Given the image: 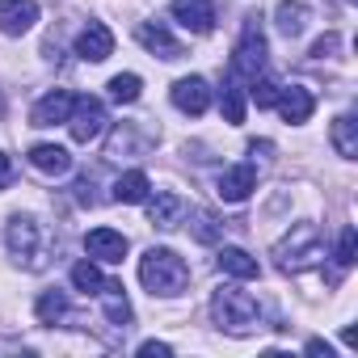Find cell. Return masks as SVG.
<instances>
[{
	"instance_id": "6da1fadb",
	"label": "cell",
	"mask_w": 358,
	"mask_h": 358,
	"mask_svg": "<svg viewBox=\"0 0 358 358\" xmlns=\"http://www.w3.org/2000/svg\"><path fill=\"white\" fill-rule=\"evenodd\" d=\"M211 320H215L224 333H232V337H249V333L262 329V308H257V299H253L249 291H241V287H220V291L211 295Z\"/></svg>"
},
{
	"instance_id": "7a4b0ae2",
	"label": "cell",
	"mask_w": 358,
	"mask_h": 358,
	"mask_svg": "<svg viewBox=\"0 0 358 358\" xmlns=\"http://www.w3.org/2000/svg\"><path fill=\"white\" fill-rule=\"evenodd\" d=\"M139 282L152 295H177V291H186V282H190V266H186V257H177L173 249H148L139 257Z\"/></svg>"
},
{
	"instance_id": "3957f363",
	"label": "cell",
	"mask_w": 358,
	"mask_h": 358,
	"mask_svg": "<svg viewBox=\"0 0 358 358\" xmlns=\"http://www.w3.org/2000/svg\"><path fill=\"white\" fill-rule=\"evenodd\" d=\"M274 257H278V270H287V274L312 270L324 257V241H320L316 224H291V232L274 245Z\"/></svg>"
},
{
	"instance_id": "277c9868",
	"label": "cell",
	"mask_w": 358,
	"mask_h": 358,
	"mask_svg": "<svg viewBox=\"0 0 358 358\" xmlns=\"http://www.w3.org/2000/svg\"><path fill=\"white\" fill-rule=\"evenodd\" d=\"M5 241H9V253H13L26 270H43V266H47L51 241H47V228H43L34 215H13Z\"/></svg>"
},
{
	"instance_id": "5b68a950",
	"label": "cell",
	"mask_w": 358,
	"mask_h": 358,
	"mask_svg": "<svg viewBox=\"0 0 358 358\" xmlns=\"http://www.w3.org/2000/svg\"><path fill=\"white\" fill-rule=\"evenodd\" d=\"M266 34H262V17H245V30H241V43L232 51V76H262L266 72Z\"/></svg>"
},
{
	"instance_id": "8992f818",
	"label": "cell",
	"mask_w": 358,
	"mask_h": 358,
	"mask_svg": "<svg viewBox=\"0 0 358 358\" xmlns=\"http://www.w3.org/2000/svg\"><path fill=\"white\" fill-rule=\"evenodd\" d=\"M106 101L93 97V93H76L72 97V110H68V131L76 143H93L101 131H106Z\"/></svg>"
},
{
	"instance_id": "52a82bcc",
	"label": "cell",
	"mask_w": 358,
	"mask_h": 358,
	"mask_svg": "<svg viewBox=\"0 0 358 358\" xmlns=\"http://www.w3.org/2000/svg\"><path fill=\"white\" fill-rule=\"evenodd\" d=\"M173 106L182 110V114H190V118H199V114H207V106H211V85L203 80V76H182L173 85Z\"/></svg>"
},
{
	"instance_id": "ba28073f",
	"label": "cell",
	"mask_w": 358,
	"mask_h": 358,
	"mask_svg": "<svg viewBox=\"0 0 358 358\" xmlns=\"http://www.w3.org/2000/svg\"><path fill=\"white\" fill-rule=\"evenodd\" d=\"M169 13H173L177 26H186L190 34H211L215 30V9L207 5V0H173Z\"/></svg>"
},
{
	"instance_id": "9c48e42d",
	"label": "cell",
	"mask_w": 358,
	"mask_h": 358,
	"mask_svg": "<svg viewBox=\"0 0 358 358\" xmlns=\"http://www.w3.org/2000/svg\"><path fill=\"white\" fill-rule=\"evenodd\" d=\"M85 249H89V257L93 262H106V266H118L122 257H127V236L122 232H114V228H93L89 236H85Z\"/></svg>"
},
{
	"instance_id": "30bf717a",
	"label": "cell",
	"mask_w": 358,
	"mask_h": 358,
	"mask_svg": "<svg viewBox=\"0 0 358 358\" xmlns=\"http://www.w3.org/2000/svg\"><path fill=\"white\" fill-rule=\"evenodd\" d=\"M76 55H80L85 64H101V59H110V55H114V34H110L101 22H89V26L76 34Z\"/></svg>"
},
{
	"instance_id": "8fae6325",
	"label": "cell",
	"mask_w": 358,
	"mask_h": 358,
	"mask_svg": "<svg viewBox=\"0 0 358 358\" xmlns=\"http://www.w3.org/2000/svg\"><path fill=\"white\" fill-rule=\"evenodd\" d=\"M257 190V169L253 164H232L220 173V199L224 203H245Z\"/></svg>"
},
{
	"instance_id": "7c38bea8",
	"label": "cell",
	"mask_w": 358,
	"mask_h": 358,
	"mask_svg": "<svg viewBox=\"0 0 358 358\" xmlns=\"http://www.w3.org/2000/svg\"><path fill=\"white\" fill-rule=\"evenodd\" d=\"M38 22V0H0V34H26Z\"/></svg>"
},
{
	"instance_id": "4fadbf2b",
	"label": "cell",
	"mask_w": 358,
	"mask_h": 358,
	"mask_svg": "<svg viewBox=\"0 0 358 358\" xmlns=\"http://www.w3.org/2000/svg\"><path fill=\"white\" fill-rule=\"evenodd\" d=\"M278 114H282V122H291V127H299V122H308L312 118V110H316V97L303 89V85H291V89H278Z\"/></svg>"
},
{
	"instance_id": "5bb4252c",
	"label": "cell",
	"mask_w": 358,
	"mask_h": 358,
	"mask_svg": "<svg viewBox=\"0 0 358 358\" xmlns=\"http://www.w3.org/2000/svg\"><path fill=\"white\" fill-rule=\"evenodd\" d=\"M182 215H186V203H182V194H173V190H160L152 203H148V224L152 228H177L182 224Z\"/></svg>"
},
{
	"instance_id": "9a60e30c",
	"label": "cell",
	"mask_w": 358,
	"mask_h": 358,
	"mask_svg": "<svg viewBox=\"0 0 358 358\" xmlns=\"http://www.w3.org/2000/svg\"><path fill=\"white\" fill-rule=\"evenodd\" d=\"M72 97H76V93H68V89H51V93H47V97L30 110V122H34V127H55V122H68Z\"/></svg>"
},
{
	"instance_id": "2e32d148",
	"label": "cell",
	"mask_w": 358,
	"mask_h": 358,
	"mask_svg": "<svg viewBox=\"0 0 358 358\" xmlns=\"http://www.w3.org/2000/svg\"><path fill=\"white\" fill-rule=\"evenodd\" d=\"M135 38H139L152 55H160V59H182V55H186V51H182V43H177L160 22H143V26L135 30Z\"/></svg>"
},
{
	"instance_id": "e0dca14e",
	"label": "cell",
	"mask_w": 358,
	"mask_h": 358,
	"mask_svg": "<svg viewBox=\"0 0 358 358\" xmlns=\"http://www.w3.org/2000/svg\"><path fill=\"white\" fill-rule=\"evenodd\" d=\"M215 266H220V274L241 278V282H249V278H257V274H262L257 257H249V253H245V249H236V245H224V249L215 253Z\"/></svg>"
},
{
	"instance_id": "ac0fdd59",
	"label": "cell",
	"mask_w": 358,
	"mask_h": 358,
	"mask_svg": "<svg viewBox=\"0 0 358 358\" xmlns=\"http://www.w3.org/2000/svg\"><path fill=\"white\" fill-rule=\"evenodd\" d=\"M30 164H34L38 173H47V177H64V173L72 169V156H68V148H59V143H34V148H30Z\"/></svg>"
},
{
	"instance_id": "d6986e66",
	"label": "cell",
	"mask_w": 358,
	"mask_h": 358,
	"mask_svg": "<svg viewBox=\"0 0 358 358\" xmlns=\"http://www.w3.org/2000/svg\"><path fill=\"white\" fill-rule=\"evenodd\" d=\"M148 194H152V182H148V173L143 169H131V173H122L118 182H114V203H148Z\"/></svg>"
},
{
	"instance_id": "ffe728a7",
	"label": "cell",
	"mask_w": 358,
	"mask_h": 358,
	"mask_svg": "<svg viewBox=\"0 0 358 358\" xmlns=\"http://www.w3.org/2000/svg\"><path fill=\"white\" fill-rule=\"evenodd\" d=\"M97 299H101V308H106V316L114 320V324H131V299H127V291H122V282H101V291H97Z\"/></svg>"
},
{
	"instance_id": "44dd1931",
	"label": "cell",
	"mask_w": 358,
	"mask_h": 358,
	"mask_svg": "<svg viewBox=\"0 0 358 358\" xmlns=\"http://www.w3.org/2000/svg\"><path fill=\"white\" fill-rule=\"evenodd\" d=\"M34 316L43 324H72V308H68V295L64 291H43L38 303H34Z\"/></svg>"
},
{
	"instance_id": "7402d4cb",
	"label": "cell",
	"mask_w": 358,
	"mask_h": 358,
	"mask_svg": "<svg viewBox=\"0 0 358 358\" xmlns=\"http://www.w3.org/2000/svg\"><path fill=\"white\" fill-rule=\"evenodd\" d=\"M333 148H337V156H345V160L358 156V118H354V114L333 118Z\"/></svg>"
},
{
	"instance_id": "603a6c76",
	"label": "cell",
	"mask_w": 358,
	"mask_h": 358,
	"mask_svg": "<svg viewBox=\"0 0 358 358\" xmlns=\"http://www.w3.org/2000/svg\"><path fill=\"white\" fill-rule=\"evenodd\" d=\"M274 22L287 38H299L303 26H308V5H299V0H282V5L274 9Z\"/></svg>"
},
{
	"instance_id": "cb8c5ba5",
	"label": "cell",
	"mask_w": 358,
	"mask_h": 358,
	"mask_svg": "<svg viewBox=\"0 0 358 358\" xmlns=\"http://www.w3.org/2000/svg\"><path fill=\"white\" fill-rule=\"evenodd\" d=\"M101 282H106V278H101V270H97V262H93V257L72 266V287H76V291L97 295V291H101Z\"/></svg>"
},
{
	"instance_id": "d4e9b609",
	"label": "cell",
	"mask_w": 358,
	"mask_h": 358,
	"mask_svg": "<svg viewBox=\"0 0 358 358\" xmlns=\"http://www.w3.org/2000/svg\"><path fill=\"white\" fill-rule=\"evenodd\" d=\"M139 93H143V80H139L135 72H118V76L110 80V97H114V101H122V106L139 101Z\"/></svg>"
},
{
	"instance_id": "484cf974",
	"label": "cell",
	"mask_w": 358,
	"mask_h": 358,
	"mask_svg": "<svg viewBox=\"0 0 358 358\" xmlns=\"http://www.w3.org/2000/svg\"><path fill=\"white\" fill-rule=\"evenodd\" d=\"M224 236V224L211 215V211H194V241H203V245H215Z\"/></svg>"
},
{
	"instance_id": "4316f807",
	"label": "cell",
	"mask_w": 358,
	"mask_h": 358,
	"mask_svg": "<svg viewBox=\"0 0 358 358\" xmlns=\"http://www.w3.org/2000/svg\"><path fill=\"white\" fill-rule=\"evenodd\" d=\"M249 97H253V106H257V110H270V106L278 101V85H274V80H266V76H253Z\"/></svg>"
},
{
	"instance_id": "83f0119b",
	"label": "cell",
	"mask_w": 358,
	"mask_h": 358,
	"mask_svg": "<svg viewBox=\"0 0 358 358\" xmlns=\"http://www.w3.org/2000/svg\"><path fill=\"white\" fill-rule=\"evenodd\" d=\"M333 257H337L341 270L354 266V257H358V232H354V228H341V236H337V253H333Z\"/></svg>"
},
{
	"instance_id": "f1b7e54d",
	"label": "cell",
	"mask_w": 358,
	"mask_h": 358,
	"mask_svg": "<svg viewBox=\"0 0 358 358\" xmlns=\"http://www.w3.org/2000/svg\"><path fill=\"white\" fill-rule=\"evenodd\" d=\"M224 118H228L232 127H241V122H245V97H241V89H236V85H228V89H224Z\"/></svg>"
},
{
	"instance_id": "f546056e",
	"label": "cell",
	"mask_w": 358,
	"mask_h": 358,
	"mask_svg": "<svg viewBox=\"0 0 358 358\" xmlns=\"http://www.w3.org/2000/svg\"><path fill=\"white\" fill-rule=\"evenodd\" d=\"M139 354H143V358H169V354H173V345H169V341H143V345H139Z\"/></svg>"
},
{
	"instance_id": "4dcf8cb0",
	"label": "cell",
	"mask_w": 358,
	"mask_h": 358,
	"mask_svg": "<svg viewBox=\"0 0 358 358\" xmlns=\"http://www.w3.org/2000/svg\"><path fill=\"white\" fill-rule=\"evenodd\" d=\"M337 43H341L337 34H324V38L312 47V59H324V55H333V51H337Z\"/></svg>"
},
{
	"instance_id": "1f68e13d",
	"label": "cell",
	"mask_w": 358,
	"mask_h": 358,
	"mask_svg": "<svg viewBox=\"0 0 358 358\" xmlns=\"http://www.w3.org/2000/svg\"><path fill=\"white\" fill-rule=\"evenodd\" d=\"M9 182H13V160H9V152H0V190Z\"/></svg>"
},
{
	"instance_id": "d6a6232c",
	"label": "cell",
	"mask_w": 358,
	"mask_h": 358,
	"mask_svg": "<svg viewBox=\"0 0 358 358\" xmlns=\"http://www.w3.org/2000/svg\"><path fill=\"white\" fill-rule=\"evenodd\" d=\"M308 354H324V358H333V345L320 341V337H312V341H308Z\"/></svg>"
},
{
	"instance_id": "836d02e7",
	"label": "cell",
	"mask_w": 358,
	"mask_h": 358,
	"mask_svg": "<svg viewBox=\"0 0 358 358\" xmlns=\"http://www.w3.org/2000/svg\"><path fill=\"white\" fill-rule=\"evenodd\" d=\"M0 114H5V101H0Z\"/></svg>"
}]
</instances>
